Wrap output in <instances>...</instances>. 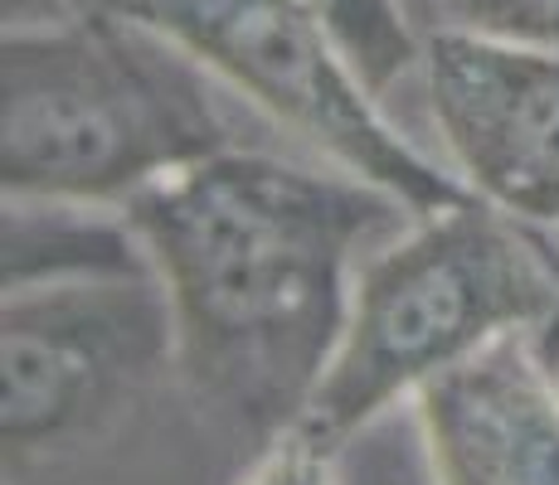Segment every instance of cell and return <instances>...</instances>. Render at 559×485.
Instances as JSON below:
<instances>
[{
	"label": "cell",
	"mask_w": 559,
	"mask_h": 485,
	"mask_svg": "<svg viewBox=\"0 0 559 485\" xmlns=\"http://www.w3.org/2000/svg\"><path fill=\"white\" fill-rule=\"evenodd\" d=\"M176 320V379L239 451L302 423L346 330L360 247L408 209L390 190L234 146L122 209Z\"/></svg>",
	"instance_id": "cell-1"
},
{
	"label": "cell",
	"mask_w": 559,
	"mask_h": 485,
	"mask_svg": "<svg viewBox=\"0 0 559 485\" xmlns=\"http://www.w3.org/2000/svg\"><path fill=\"white\" fill-rule=\"evenodd\" d=\"M555 306L559 277L525 223L477 194L424 214L360 263L346 330L297 427L321 447L346 451L384 408L487 344L540 336Z\"/></svg>",
	"instance_id": "cell-3"
},
{
	"label": "cell",
	"mask_w": 559,
	"mask_h": 485,
	"mask_svg": "<svg viewBox=\"0 0 559 485\" xmlns=\"http://www.w3.org/2000/svg\"><path fill=\"white\" fill-rule=\"evenodd\" d=\"M103 0H5V25H39V20H63L79 15Z\"/></svg>",
	"instance_id": "cell-11"
},
{
	"label": "cell",
	"mask_w": 559,
	"mask_h": 485,
	"mask_svg": "<svg viewBox=\"0 0 559 485\" xmlns=\"http://www.w3.org/2000/svg\"><path fill=\"white\" fill-rule=\"evenodd\" d=\"M307 5L374 97H384L424 63V35L404 0H307Z\"/></svg>",
	"instance_id": "cell-8"
},
{
	"label": "cell",
	"mask_w": 559,
	"mask_h": 485,
	"mask_svg": "<svg viewBox=\"0 0 559 485\" xmlns=\"http://www.w3.org/2000/svg\"><path fill=\"white\" fill-rule=\"evenodd\" d=\"M424 35H477L559 49V0H404Z\"/></svg>",
	"instance_id": "cell-9"
},
{
	"label": "cell",
	"mask_w": 559,
	"mask_h": 485,
	"mask_svg": "<svg viewBox=\"0 0 559 485\" xmlns=\"http://www.w3.org/2000/svg\"><path fill=\"white\" fill-rule=\"evenodd\" d=\"M0 97L5 199L122 209L195 160L253 146L204 63L107 5L5 25Z\"/></svg>",
	"instance_id": "cell-2"
},
{
	"label": "cell",
	"mask_w": 559,
	"mask_h": 485,
	"mask_svg": "<svg viewBox=\"0 0 559 485\" xmlns=\"http://www.w3.org/2000/svg\"><path fill=\"white\" fill-rule=\"evenodd\" d=\"M418 73L462 185L525 229H559V49L424 35Z\"/></svg>",
	"instance_id": "cell-6"
},
{
	"label": "cell",
	"mask_w": 559,
	"mask_h": 485,
	"mask_svg": "<svg viewBox=\"0 0 559 485\" xmlns=\"http://www.w3.org/2000/svg\"><path fill=\"white\" fill-rule=\"evenodd\" d=\"M433 485H559V379L507 336L414 393Z\"/></svg>",
	"instance_id": "cell-7"
},
{
	"label": "cell",
	"mask_w": 559,
	"mask_h": 485,
	"mask_svg": "<svg viewBox=\"0 0 559 485\" xmlns=\"http://www.w3.org/2000/svg\"><path fill=\"white\" fill-rule=\"evenodd\" d=\"M5 485H45L117 447L176 374V320L156 272L5 287L0 311Z\"/></svg>",
	"instance_id": "cell-4"
},
{
	"label": "cell",
	"mask_w": 559,
	"mask_h": 485,
	"mask_svg": "<svg viewBox=\"0 0 559 485\" xmlns=\"http://www.w3.org/2000/svg\"><path fill=\"white\" fill-rule=\"evenodd\" d=\"M535 344H540V354H545V364L550 369H559V306H555V316H550V326L535 336Z\"/></svg>",
	"instance_id": "cell-12"
},
{
	"label": "cell",
	"mask_w": 559,
	"mask_h": 485,
	"mask_svg": "<svg viewBox=\"0 0 559 485\" xmlns=\"http://www.w3.org/2000/svg\"><path fill=\"white\" fill-rule=\"evenodd\" d=\"M336 457L341 451L321 447L302 427H287L263 451H253V466L239 485H341Z\"/></svg>",
	"instance_id": "cell-10"
},
{
	"label": "cell",
	"mask_w": 559,
	"mask_h": 485,
	"mask_svg": "<svg viewBox=\"0 0 559 485\" xmlns=\"http://www.w3.org/2000/svg\"><path fill=\"white\" fill-rule=\"evenodd\" d=\"M107 10L166 35L287 136L336 170L390 190L414 219L472 199L457 175L394 132L356 63L307 0H103Z\"/></svg>",
	"instance_id": "cell-5"
}]
</instances>
